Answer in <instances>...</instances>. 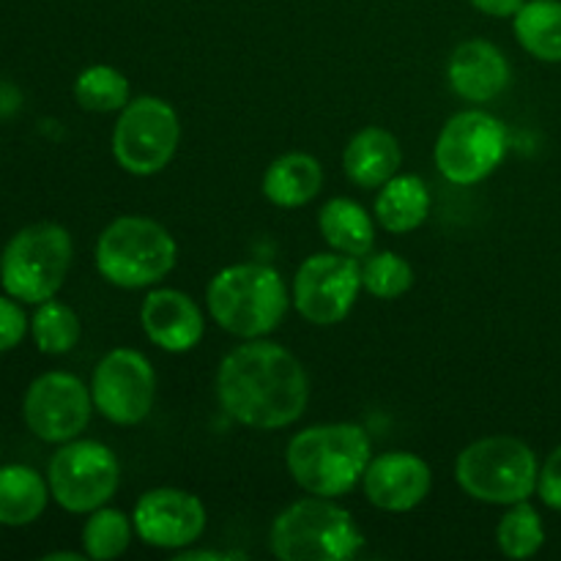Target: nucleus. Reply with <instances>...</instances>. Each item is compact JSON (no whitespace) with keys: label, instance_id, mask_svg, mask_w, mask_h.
Returning <instances> with one entry per match:
<instances>
[{"label":"nucleus","instance_id":"1","mask_svg":"<svg viewBox=\"0 0 561 561\" xmlns=\"http://www.w3.org/2000/svg\"><path fill=\"white\" fill-rule=\"evenodd\" d=\"M217 398L230 420L255 431H279L301 420L310 378L288 348L266 340L239 345L217 370Z\"/></svg>","mask_w":561,"mask_h":561},{"label":"nucleus","instance_id":"2","mask_svg":"<svg viewBox=\"0 0 561 561\" xmlns=\"http://www.w3.org/2000/svg\"><path fill=\"white\" fill-rule=\"evenodd\" d=\"M373 460L370 436L354 422L312 425L296 433L285 453L290 477L310 496L340 499L354 491Z\"/></svg>","mask_w":561,"mask_h":561},{"label":"nucleus","instance_id":"3","mask_svg":"<svg viewBox=\"0 0 561 561\" xmlns=\"http://www.w3.org/2000/svg\"><path fill=\"white\" fill-rule=\"evenodd\" d=\"M288 288L277 268L266 263H236L208 283L206 305L225 332L261 340L283 323L288 312Z\"/></svg>","mask_w":561,"mask_h":561},{"label":"nucleus","instance_id":"4","mask_svg":"<svg viewBox=\"0 0 561 561\" xmlns=\"http://www.w3.org/2000/svg\"><path fill=\"white\" fill-rule=\"evenodd\" d=\"M268 546L283 561H345L359 557L365 535L354 515L334 499L310 496L274 518Z\"/></svg>","mask_w":561,"mask_h":561},{"label":"nucleus","instance_id":"5","mask_svg":"<svg viewBox=\"0 0 561 561\" xmlns=\"http://www.w3.org/2000/svg\"><path fill=\"white\" fill-rule=\"evenodd\" d=\"M179 244L164 225L148 217H118L96 241V268L118 288H151L173 272Z\"/></svg>","mask_w":561,"mask_h":561},{"label":"nucleus","instance_id":"6","mask_svg":"<svg viewBox=\"0 0 561 561\" xmlns=\"http://www.w3.org/2000/svg\"><path fill=\"white\" fill-rule=\"evenodd\" d=\"M75 241L64 225L36 222L11 236L0 255V285L22 305H42L64 288Z\"/></svg>","mask_w":561,"mask_h":561},{"label":"nucleus","instance_id":"7","mask_svg":"<svg viewBox=\"0 0 561 561\" xmlns=\"http://www.w3.org/2000/svg\"><path fill=\"white\" fill-rule=\"evenodd\" d=\"M537 477L540 463L535 449L515 436L480 438L455 463V480L466 496L499 507L529 502L531 493H537Z\"/></svg>","mask_w":561,"mask_h":561},{"label":"nucleus","instance_id":"8","mask_svg":"<svg viewBox=\"0 0 561 561\" xmlns=\"http://www.w3.org/2000/svg\"><path fill=\"white\" fill-rule=\"evenodd\" d=\"M179 142L181 121L173 104L159 96H137L115 121L113 157L126 173L157 175L173 162Z\"/></svg>","mask_w":561,"mask_h":561},{"label":"nucleus","instance_id":"9","mask_svg":"<svg viewBox=\"0 0 561 561\" xmlns=\"http://www.w3.org/2000/svg\"><path fill=\"white\" fill-rule=\"evenodd\" d=\"M49 493L55 504L75 515H88L115 496L121 482L118 458L102 442L71 438L60 444L47 466Z\"/></svg>","mask_w":561,"mask_h":561},{"label":"nucleus","instance_id":"10","mask_svg":"<svg viewBox=\"0 0 561 561\" xmlns=\"http://www.w3.org/2000/svg\"><path fill=\"white\" fill-rule=\"evenodd\" d=\"M433 157L449 184H480L507 157V129L485 110H463L438 131Z\"/></svg>","mask_w":561,"mask_h":561},{"label":"nucleus","instance_id":"11","mask_svg":"<svg viewBox=\"0 0 561 561\" xmlns=\"http://www.w3.org/2000/svg\"><path fill=\"white\" fill-rule=\"evenodd\" d=\"M362 290L359 257L343 252H318L307 257L294 277V305L305 321L334 327L354 310Z\"/></svg>","mask_w":561,"mask_h":561},{"label":"nucleus","instance_id":"12","mask_svg":"<svg viewBox=\"0 0 561 561\" xmlns=\"http://www.w3.org/2000/svg\"><path fill=\"white\" fill-rule=\"evenodd\" d=\"M93 409L113 425H140L153 409L157 373L135 348H115L96 365L91 378Z\"/></svg>","mask_w":561,"mask_h":561},{"label":"nucleus","instance_id":"13","mask_svg":"<svg viewBox=\"0 0 561 561\" xmlns=\"http://www.w3.org/2000/svg\"><path fill=\"white\" fill-rule=\"evenodd\" d=\"M91 389L71 373H44L27 387L22 416L27 431L47 444H66L80 438L91 422Z\"/></svg>","mask_w":561,"mask_h":561},{"label":"nucleus","instance_id":"14","mask_svg":"<svg viewBox=\"0 0 561 561\" xmlns=\"http://www.w3.org/2000/svg\"><path fill=\"white\" fill-rule=\"evenodd\" d=\"M135 531L146 546L184 551L206 531V507L195 493L179 488H153L135 504Z\"/></svg>","mask_w":561,"mask_h":561},{"label":"nucleus","instance_id":"15","mask_svg":"<svg viewBox=\"0 0 561 561\" xmlns=\"http://www.w3.org/2000/svg\"><path fill=\"white\" fill-rule=\"evenodd\" d=\"M365 496L383 513H409L420 507L433 488L431 466L414 453H383L370 460L365 477Z\"/></svg>","mask_w":561,"mask_h":561},{"label":"nucleus","instance_id":"16","mask_svg":"<svg viewBox=\"0 0 561 561\" xmlns=\"http://www.w3.org/2000/svg\"><path fill=\"white\" fill-rule=\"evenodd\" d=\"M140 323L146 337L168 354H186L201 343L206 332L201 307L192 296L175 288L151 290L142 299Z\"/></svg>","mask_w":561,"mask_h":561},{"label":"nucleus","instance_id":"17","mask_svg":"<svg viewBox=\"0 0 561 561\" xmlns=\"http://www.w3.org/2000/svg\"><path fill=\"white\" fill-rule=\"evenodd\" d=\"M510 60L502 49L485 38H469L458 44L449 55L447 80L453 93H458L463 102L485 104L502 96L510 85Z\"/></svg>","mask_w":561,"mask_h":561},{"label":"nucleus","instance_id":"18","mask_svg":"<svg viewBox=\"0 0 561 561\" xmlns=\"http://www.w3.org/2000/svg\"><path fill=\"white\" fill-rule=\"evenodd\" d=\"M403 164L398 137L381 126H365L348 140L343 151V170L362 190H381Z\"/></svg>","mask_w":561,"mask_h":561},{"label":"nucleus","instance_id":"19","mask_svg":"<svg viewBox=\"0 0 561 561\" xmlns=\"http://www.w3.org/2000/svg\"><path fill=\"white\" fill-rule=\"evenodd\" d=\"M323 186V168L316 157L301 151L283 153L263 173V195L279 208L307 206Z\"/></svg>","mask_w":561,"mask_h":561},{"label":"nucleus","instance_id":"20","mask_svg":"<svg viewBox=\"0 0 561 561\" xmlns=\"http://www.w3.org/2000/svg\"><path fill=\"white\" fill-rule=\"evenodd\" d=\"M318 228L323 241L343 255L365 257L376 247V222L370 211L351 197H332L318 214Z\"/></svg>","mask_w":561,"mask_h":561},{"label":"nucleus","instance_id":"21","mask_svg":"<svg viewBox=\"0 0 561 561\" xmlns=\"http://www.w3.org/2000/svg\"><path fill=\"white\" fill-rule=\"evenodd\" d=\"M431 203V190L420 175H394L378 190L373 211L389 233H411L427 219Z\"/></svg>","mask_w":561,"mask_h":561},{"label":"nucleus","instance_id":"22","mask_svg":"<svg viewBox=\"0 0 561 561\" xmlns=\"http://www.w3.org/2000/svg\"><path fill=\"white\" fill-rule=\"evenodd\" d=\"M49 482L31 466H3L0 469V526L33 524L42 518L49 502Z\"/></svg>","mask_w":561,"mask_h":561},{"label":"nucleus","instance_id":"23","mask_svg":"<svg viewBox=\"0 0 561 561\" xmlns=\"http://www.w3.org/2000/svg\"><path fill=\"white\" fill-rule=\"evenodd\" d=\"M513 27L531 58L561 64V0H526L513 16Z\"/></svg>","mask_w":561,"mask_h":561},{"label":"nucleus","instance_id":"24","mask_svg":"<svg viewBox=\"0 0 561 561\" xmlns=\"http://www.w3.org/2000/svg\"><path fill=\"white\" fill-rule=\"evenodd\" d=\"M135 535V520L121 510L104 504V507L88 513L85 526H82V548H85L88 559L110 561L129 551Z\"/></svg>","mask_w":561,"mask_h":561},{"label":"nucleus","instance_id":"25","mask_svg":"<svg viewBox=\"0 0 561 561\" xmlns=\"http://www.w3.org/2000/svg\"><path fill=\"white\" fill-rule=\"evenodd\" d=\"M75 99L88 113H121L131 102L129 80L113 66H88L75 80Z\"/></svg>","mask_w":561,"mask_h":561},{"label":"nucleus","instance_id":"26","mask_svg":"<svg viewBox=\"0 0 561 561\" xmlns=\"http://www.w3.org/2000/svg\"><path fill=\"white\" fill-rule=\"evenodd\" d=\"M31 334L42 354L60 356L69 354L80 343L82 327L80 318L69 305L58 299H47L36 305V312L31 318Z\"/></svg>","mask_w":561,"mask_h":561},{"label":"nucleus","instance_id":"27","mask_svg":"<svg viewBox=\"0 0 561 561\" xmlns=\"http://www.w3.org/2000/svg\"><path fill=\"white\" fill-rule=\"evenodd\" d=\"M496 546L510 559H531L546 546V526L529 502L510 504L496 526Z\"/></svg>","mask_w":561,"mask_h":561},{"label":"nucleus","instance_id":"28","mask_svg":"<svg viewBox=\"0 0 561 561\" xmlns=\"http://www.w3.org/2000/svg\"><path fill=\"white\" fill-rule=\"evenodd\" d=\"M414 285V268L398 252H376L362 263V288L376 299H400Z\"/></svg>","mask_w":561,"mask_h":561},{"label":"nucleus","instance_id":"29","mask_svg":"<svg viewBox=\"0 0 561 561\" xmlns=\"http://www.w3.org/2000/svg\"><path fill=\"white\" fill-rule=\"evenodd\" d=\"M31 321L14 296H0V354L16 348L25 340Z\"/></svg>","mask_w":561,"mask_h":561},{"label":"nucleus","instance_id":"30","mask_svg":"<svg viewBox=\"0 0 561 561\" xmlns=\"http://www.w3.org/2000/svg\"><path fill=\"white\" fill-rule=\"evenodd\" d=\"M537 496L542 504L561 513V444L546 458L540 466V477H537Z\"/></svg>","mask_w":561,"mask_h":561},{"label":"nucleus","instance_id":"31","mask_svg":"<svg viewBox=\"0 0 561 561\" xmlns=\"http://www.w3.org/2000/svg\"><path fill=\"white\" fill-rule=\"evenodd\" d=\"M526 0H471L477 11L488 16H496V20H504V16H515L518 9L524 5Z\"/></svg>","mask_w":561,"mask_h":561},{"label":"nucleus","instance_id":"32","mask_svg":"<svg viewBox=\"0 0 561 561\" xmlns=\"http://www.w3.org/2000/svg\"><path fill=\"white\" fill-rule=\"evenodd\" d=\"M20 107H22L20 88L11 85V82H5V80H0V121L9 118V115H14Z\"/></svg>","mask_w":561,"mask_h":561},{"label":"nucleus","instance_id":"33","mask_svg":"<svg viewBox=\"0 0 561 561\" xmlns=\"http://www.w3.org/2000/svg\"><path fill=\"white\" fill-rule=\"evenodd\" d=\"M175 559L179 561H222V559H247V553H239V551H179L175 553Z\"/></svg>","mask_w":561,"mask_h":561},{"label":"nucleus","instance_id":"34","mask_svg":"<svg viewBox=\"0 0 561 561\" xmlns=\"http://www.w3.org/2000/svg\"><path fill=\"white\" fill-rule=\"evenodd\" d=\"M47 561H55V559H69V561H82L85 557H82V553H69V551H64V553H49V557H44Z\"/></svg>","mask_w":561,"mask_h":561}]
</instances>
